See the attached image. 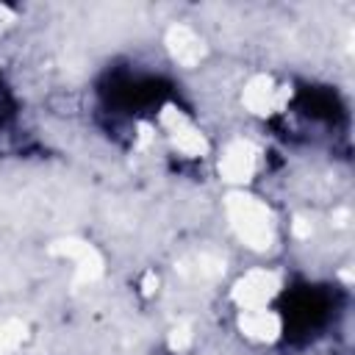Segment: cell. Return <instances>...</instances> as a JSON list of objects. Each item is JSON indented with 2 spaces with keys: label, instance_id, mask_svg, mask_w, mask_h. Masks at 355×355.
Listing matches in <instances>:
<instances>
[{
  "label": "cell",
  "instance_id": "7a4b0ae2",
  "mask_svg": "<svg viewBox=\"0 0 355 355\" xmlns=\"http://www.w3.org/2000/svg\"><path fill=\"white\" fill-rule=\"evenodd\" d=\"M341 313V294L333 283L297 280L277 297L280 336L291 347H308L327 336Z\"/></svg>",
  "mask_w": 355,
  "mask_h": 355
},
{
  "label": "cell",
  "instance_id": "277c9868",
  "mask_svg": "<svg viewBox=\"0 0 355 355\" xmlns=\"http://www.w3.org/2000/svg\"><path fill=\"white\" fill-rule=\"evenodd\" d=\"M17 116H19V97H17L14 86L8 83L6 72L0 69V136L14 128Z\"/></svg>",
  "mask_w": 355,
  "mask_h": 355
},
{
  "label": "cell",
  "instance_id": "6da1fadb",
  "mask_svg": "<svg viewBox=\"0 0 355 355\" xmlns=\"http://www.w3.org/2000/svg\"><path fill=\"white\" fill-rule=\"evenodd\" d=\"M94 94L108 116L144 119L175 100V83L147 67L114 64L97 78Z\"/></svg>",
  "mask_w": 355,
  "mask_h": 355
},
{
  "label": "cell",
  "instance_id": "3957f363",
  "mask_svg": "<svg viewBox=\"0 0 355 355\" xmlns=\"http://www.w3.org/2000/svg\"><path fill=\"white\" fill-rule=\"evenodd\" d=\"M291 108L300 119H305L311 125L330 128V130L347 125V119H349L344 97L333 86H324V83H300L294 89Z\"/></svg>",
  "mask_w": 355,
  "mask_h": 355
}]
</instances>
